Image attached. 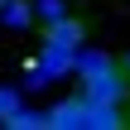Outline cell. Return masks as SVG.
<instances>
[{"instance_id":"1","label":"cell","mask_w":130,"mask_h":130,"mask_svg":"<svg viewBox=\"0 0 130 130\" xmlns=\"http://www.w3.org/2000/svg\"><path fill=\"white\" fill-rule=\"evenodd\" d=\"M121 72H125V63H121V68H106V72H96V77H82V96H87V101H121L130 92V82Z\"/></svg>"},{"instance_id":"2","label":"cell","mask_w":130,"mask_h":130,"mask_svg":"<svg viewBox=\"0 0 130 130\" xmlns=\"http://www.w3.org/2000/svg\"><path fill=\"white\" fill-rule=\"evenodd\" d=\"M82 39H87V29H82L77 19H68V14L48 19V29H43V43H48V53H72Z\"/></svg>"},{"instance_id":"3","label":"cell","mask_w":130,"mask_h":130,"mask_svg":"<svg viewBox=\"0 0 130 130\" xmlns=\"http://www.w3.org/2000/svg\"><path fill=\"white\" fill-rule=\"evenodd\" d=\"M87 111H92V101L77 92V96H68V101H58V106L48 111V130H77V125H87Z\"/></svg>"},{"instance_id":"4","label":"cell","mask_w":130,"mask_h":130,"mask_svg":"<svg viewBox=\"0 0 130 130\" xmlns=\"http://www.w3.org/2000/svg\"><path fill=\"white\" fill-rule=\"evenodd\" d=\"M87 125H92V130H116V125H125V121H121V101H92Z\"/></svg>"},{"instance_id":"5","label":"cell","mask_w":130,"mask_h":130,"mask_svg":"<svg viewBox=\"0 0 130 130\" xmlns=\"http://www.w3.org/2000/svg\"><path fill=\"white\" fill-rule=\"evenodd\" d=\"M106 68H116L106 53H82V58H77V72H82V77H96V72H106Z\"/></svg>"},{"instance_id":"6","label":"cell","mask_w":130,"mask_h":130,"mask_svg":"<svg viewBox=\"0 0 130 130\" xmlns=\"http://www.w3.org/2000/svg\"><path fill=\"white\" fill-rule=\"evenodd\" d=\"M5 19H10L14 29H24V24H29V5H24V0H10V5H5Z\"/></svg>"},{"instance_id":"7","label":"cell","mask_w":130,"mask_h":130,"mask_svg":"<svg viewBox=\"0 0 130 130\" xmlns=\"http://www.w3.org/2000/svg\"><path fill=\"white\" fill-rule=\"evenodd\" d=\"M39 14H43V19H58V14H63V0H39Z\"/></svg>"},{"instance_id":"8","label":"cell","mask_w":130,"mask_h":130,"mask_svg":"<svg viewBox=\"0 0 130 130\" xmlns=\"http://www.w3.org/2000/svg\"><path fill=\"white\" fill-rule=\"evenodd\" d=\"M10 116H14V96H10V92H0V121H10Z\"/></svg>"},{"instance_id":"9","label":"cell","mask_w":130,"mask_h":130,"mask_svg":"<svg viewBox=\"0 0 130 130\" xmlns=\"http://www.w3.org/2000/svg\"><path fill=\"white\" fill-rule=\"evenodd\" d=\"M125 72H130V53H125Z\"/></svg>"},{"instance_id":"10","label":"cell","mask_w":130,"mask_h":130,"mask_svg":"<svg viewBox=\"0 0 130 130\" xmlns=\"http://www.w3.org/2000/svg\"><path fill=\"white\" fill-rule=\"evenodd\" d=\"M0 5H5V0H0Z\"/></svg>"}]
</instances>
